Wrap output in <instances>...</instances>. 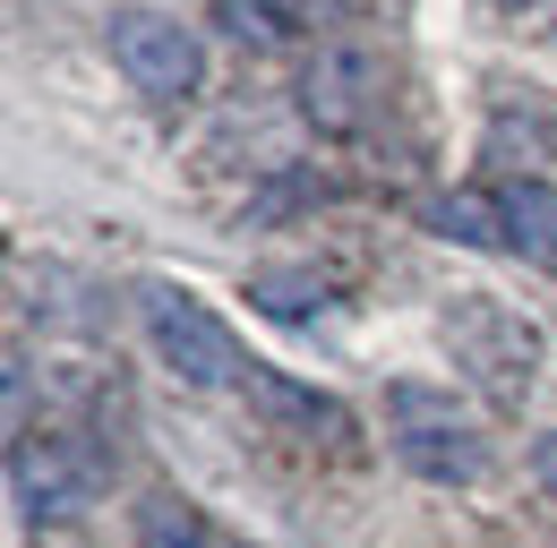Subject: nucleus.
Instances as JSON below:
<instances>
[{
	"instance_id": "nucleus-9",
	"label": "nucleus",
	"mask_w": 557,
	"mask_h": 548,
	"mask_svg": "<svg viewBox=\"0 0 557 548\" xmlns=\"http://www.w3.org/2000/svg\"><path fill=\"white\" fill-rule=\"evenodd\" d=\"M138 548H223V540L181 488H154V497H138Z\"/></svg>"
},
{
	"instance_id": "nucleus-2",
	"label": "nucleus",
	"mask_w": 557,
	"mask_h": 548,
	"mask_svg": "<svg viewBox=\"0 0 557 548\" xmlns=\"http://www.w3.org/2000/svg\"><path fill=\"white\" fill-rule=\"evenodd\" d=\"M386 446L395 463L429 488H472L488 472V428L472 403H455V386H420V377H395L386 386Z\"/></svg>"
},
{
	"instance_id": "nucleus-1",
	"label": "nucleus",
	"mask_w": 557,
	"mask_h": 548,
	"mask_svg": "<svg viewBox=\"0 0 557 548\" xmlns=\"http://www.w3.org/2000/svg\"><path fill=\"white\" fill-rule=\"evenodd\" d=\"M103 479H112V437L86 428V420H70V411H52V420H35L26 437H9V497H17V514H26L35 532L77 523V514L103 497Z\"/></svg>"
},
{
	"instance_id": "nucleus-6",
	"label": "nucleus",
	"mask_w": 557,
	"mask_h": 548,
	"mask_svg": "<svg viewBox=\"0 0 557 548\" xmlns=\"http://www.w3.org/2000/svg\"><path fill=\"white\" fill-rule=\"evenodd\" d=\"M369 103H377V61H369L360 43H318V52L300 61V112L326 137H351L369 121Z\"/></svg>"
},
{
	"instance_id": "nucleus-5",
	"label": "nucleus",
	"mask_w": 557,
	"mask_h": 548,
	"mask_svg": "<svg viewBox=\"0 0 557 548\" xmlns=\"http://www.w3.org/2000/svg\"><path fill=\"white\" fill-rule=\"evenodd\" d=\"M112 61L146 103H189L207 86V43L172 9H112Z\"/></svg>"
},
{
	"instance_id": "nucleus-10",
	"label": "nucleus",
	"mask_w": 557,
	"mask_h": 548,
	"mask_svg": "<svg viewBox=\"0 0 557 548\" xmlns=\"http://www.w3.org/2000/svg\"><path fill=\"white\" fill-rule=\"evenodd\" d=\"M532 472H541V497L557 506V428L541 437V446H532Z\"/></svg>"
},
{
	"instance_id": "nucleus-11",
	"label": "nucleus",
	"mask_w": 557,
	"mask_h": 548,
	"mask_svg": "<svg viewBox=\"0 0 557 548\" xmlns=\"http://www.w3.org/2000/svg\"><path fill=\"white\" fill-rule=\"evenodd\" d=\"M549 35H557V0H549Z\"/></svg>"
},
{
	"instance_id": "nucleus-3",
	"label": "nucleus",
	"mask_w": 557,
	"mask_h": 548,
	"mask_svg": "<svg viewBox=\"0 0 557 548\" xmlns=\"http://www.w3.org/2000/svg\"><path fill=\"white\" fill-rule=\"evenodd\" d=\"M446 351H455V369L472 377V395H481L488 411H523V395L541 386V351H549V342H541V326H532L523 309L472 291V300L446 309Z\"/></svg>"
},
{
	"instance_id": "nucleus-7",
	"label": "nucleus",
	"mask_w": 557,
	"mask_h": 548,
	"mask_svg": "<svg viewBox=\"0 0 557 548\" xmlns=\"http://www.w3.org/2000/svg\"><path fill=\"white\" fill-rule=\"evenodd\" d=\"M497 205V249L523 258V266H557V189L549 180H506L488 189Z\"/></svg>"
},
{
	"instance_id": "nucleus-4",
	"label": "nucleus",
	"mask_w": 557,
	"mask_h": 548,
	"mask_svg": "<svg viewBox=\"0 0 557 548\" xmlns=\"http://www.w3.org/2000/svg\"><path fill=\"white\" fill-rule=\"evenodd\" d=\"M138 326H146V351H154L181 386H198V395H232V386L258 377V369L240 360V335L214 317L198 291H181V283H138Z\"/></svg>"
},
{
	"instance_id": "nucleus-8",
	"label": "nucleus",
	"mask_w": 557,
	"mask_h": 548,
	"mask_svg": "<svg viewBox=\"0 0 557 548\" xmlns=\"http://www.w3.org/2000/svg\"><path fill=\"white\" fill-rule=\"evenodd\" d=\"M344 0H223V26L258 52H283V43H326Z\"/></svg>"
}]
</instances>
